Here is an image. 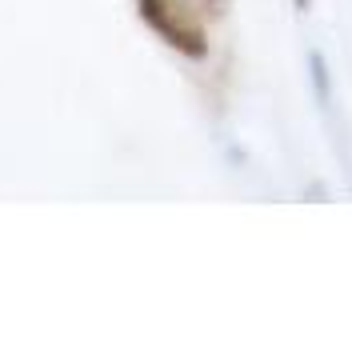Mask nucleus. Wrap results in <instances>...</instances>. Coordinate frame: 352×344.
<instances>
[{
	"mask_svg": "<svg viewBox=\"0 0 352 344\" xmlns=\"http://www.w3.org/2000/svg\"><path fill=\"white\" fill-rule=\"evenodd\" d=\"M136 12H140V21L148 24L173 52L188 56V61H204L208 56L204 21L192 17L180 0H136Z\"/></svg>",
	"mask_w": 352,
	"mask_h": 344,
	"instance_id": "1",
	"label": "nucleus"
},
{
	"mask_svg": "<svg viewBox=\"0 0 352 344\" xmlns=\"http://www.w3.org/2000/svg\"><path fill=\"white\" fill-rule=\"evenodd\" d=\"M192 17H200V21H220L224 12H228V0H180Z\"/></svg>",
	"mask_w": 352,
	"mask_h": 344,
	"instance_id": "2",
	"label": "nucleus"
},
{
	"mask_svg": "<svg viewBox=\"0 0 352 344\" xmlns=\"http://www.w3.org/2000/svg\"><path fill=\"white\" fill-rule=\"evenodd\" d=\"M308 4H312V0H296V8H308Z\"/></svg>",
	"mask_w": 352,
	"mask_h": 344,
	"instance_id": "3",
	"label": "nucleus"
}]
</instances>
